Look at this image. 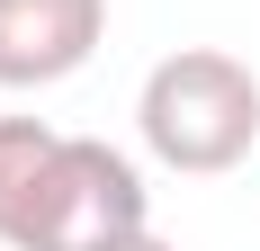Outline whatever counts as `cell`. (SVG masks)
<instances>
[{"label":"cell","mask_w":260,"mask_h":251,"mask_svg":"<svg viewBox=\"0 0 260 251\" xmlns=\"http://www.w3.org/2000/svg\"><path fill=\"white\" fill-rule=\"evenodd\" d=\"M144 225H153L144 171L99 135H63L36 198H27V215H18V233H9V251H117Z\"/></svg>","instance_id":"7a4b0ae2"},{"label":"cell","mask_w":260,"mask_h":251,"mask_svg":"<svg viewBox=\"0 0 260 251\" xmlns=\"http://www.w3.org/2000/svg\"><path fill=\"white\" fill-rule=\"evenodd\" d=\"M108 36V0H0V90L72 81Z\"/></svg>","instance_id":"3957f363"},{"label":"cell","mask_w":260,"mask_h":251,"mask_svg":"<svg viewBox=\"0 0 260 251\" xmlns=\"http://www.w3.org/2000/svg\"><path fill=\"white\" fill-rule=\"evenodd\" d=\"M117 251H180V242H161V233L144 225V233H126V242H117Z\"/></svg>","instance_id":"5b68a950"},{"label":"cell","mask_w":260,"mask_h":251,"mask_svg":"<svg viewBox=\"0 0 260 251\" xmlns=\"http://www.w3.org/2000/svg\"><path fill=\"white\" fill-rule=\"evenodd\" d=\"M54 135L45 117H0V242L18 233V215H27V198H36V179H45V162H54Z\"/></svg>","instance_id":"277c9868"},{"label":"cell","mask_w":260,"mask_h":251,"mask_svg":"<svg viewBox=\"0 0 260 251\" xmlns=\"http://www.w3.org/2000/svg\"><path fill=\"white\" fill-rule=\"evenodd\" d=\"M135 125H144V152L161 171L215 179L234 162H251V144H260V72L224 45H180L144 72Z\"/></svg>","instance_id":"6da1fadb"}]
</instances>
